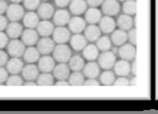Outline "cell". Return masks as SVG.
Instances as JSON below:
<instances>
[{"instance_id":"2","label":"cell","mask_w":158,"mask_h":114,"mask_svg":"<svg viewBox=\"0 0 158 114\" xmlns=\"http://www.w3.org/2000/svg\"><path fill=\"white\" fill-rule=\"evenodd\" d=\"M98 63L100 67L105 70H109L114 67L115 63H116V57H115L113 52H102V55L98 57Z\"/></svg>"},{"instance_id":"27","label":"cell","mask_w":158,"mask_h":114,"mask_svg":"<svg viewBox=\"0 0 158 114\" xmlns=\"http://www.w3.org/2000/svg\"><path fill=\"white\" fill-rule=\"evenodd\" d=\"M116 25L119 26L120 29L122 31H130L131 28H133L134 26V21H133V18L129 15H121L119 16V18L117 19V23Z\"/></svg>"},{"instance_id":"20","label":"cell","mask_w":158,"mask_h":114,"mask_svg":"<svg viewBox=\"0 0 158 114\" xmlns=\"http://www.w3.org/2000/svg\"><path fill=\"white\" fill-rule=\"evenodd\" d=\"M102 19V12L98 8H89L86 11V15H85V21L91 25H95V23L100 22Z\"/></svg>"},{"instance_id":"37","label":"cell","mask_w":158,"mask_h":114,"mask_svg":"<svg viewBox=\"0 0 158 114\" xmlns=\"http://www.w3.org/2000/svg\"><path fill=\"white\" fill-rule=\"evenodd\" d=\"M6 84H7V86H22L23 81L22 77H20L18 74H12V76L8 77Z\"/></svg>"},{"instance_id":"4","label":"cell","mask_w":158,"mask_h":114,"mask_svg":"<svg viewBox=\"0 0 158 114\" xmlns=\"http://www.w3.org/2000/svg\"><path fill=\"white\" fill-rule=\"evenodd\" d=\"M8 53L13 58H20L25 53V44L23 42L18 39H13L8 44Z\"/></svg>"},{"instance_id":"41","label":"cell","mask_w":158,"mask_h":114,"mask_svg":"<svg viewBox=\"0 0 158 114\" xmlns=\"http://www.w3.org/2000/svg\"><path fill=\"white\" fill-rule=\"evenodd\" d=\"M7 45H8L7 34H5L4 32L0 31V50H2L3 48H5Z\"/></svg>"},{"instance_id":"6","label":"cell","mask_w":158,"mask_h":114,"mask_svg":"<svg viewBox=\"0 0 158 114\" xmlns=\"http://www.w3.org/2000/svg\"><path fill=\"white\" fill-rule=\"evenodd\" d=\"M102 10L106 16H115L120 12V5L117 0H105L102 4Z\"/></svg>"},{"instance_id":"22","label":"cell","mask_w":158,"mask_h":114,"mask_svg":"<svg viewBox=\"0 0 158 114\" xmlns=\"http://www.w3.org/2000/svg\"><path fill=\"white\" fill-rule=\"evenodd\" d=\"M8 36L12 39H17L23 33V26L18 22H12L6 27Z\"/></svg>"},{"instance_id":"46","label":"cell","mask_w":158,"mask_h":114,"mask_svg":"<svg viewBox=\"0 0 158 114\" xmlns=\"http://www.w3.org/2000/svg\"><path fill=\"white\" fill-rule=\"evenodd\" d=\"M83 85L85 86H100V83L97 81L95 78H89L87 81H84V84Z\"/></svg>"},{"instance_id":"9","label":"cell","mask_w":158,"mask_h":114,"mask_svg":"<svg viewBox=\"0 0 158 114\" xmlns=\"http://www.w3.org/2000/svg\"><path fill=\"white\" fill-rule=\"evenodd\" d=\"M118 55L121 58V59H125V61H132L136 56V48L132 44H124L120 46L118 50Z\"/></svg>"},{"instance_id":"51","label":"cell","mask_w":158,"mask_h":114,"mask_svg":"<svg viewBox=\"0 0 158 114\" xmlns=\"http://www.w3.org/2000/svg\"><path fill=\"white\" fill-rule=\"evenodd\" d=\"M12 2L13 3H17V4H19V3H21L22 1H23V0H11Z\"/></svg>"},{"instance_id":"48","label":"cell","mask_w":158,"mask_h":114,"mask_svg":"<svg viewBox=\"0 0 158 114\" xmlns=\"http://www.w3.org/2000/svg\"><path fill=\"white\" fill-rule=\"evenodd\" d=\"M7 8H8V6L6 4V2L3 1V0H0V15L4 14L6 10H7Z\"/></svg>"},{"instance_id":"24","label":"cell","mask_w":158,"mask_h":114,"mask_svg":"<svg viewBox=\"0 0 158 114\" xmlns=\"http://www.w3.org/2000/svg\"><path fill=\"white\" fill-rule=\"evenodd\" d=\"M38 9V17H40L42 20H49L54 15V8L50 3H42L39 5Z\"/></svg>"},{"instance_id":"32","label":"cell","mask_w":158,"mask_h":114,"mask_svg":"<svg viewBox=\"0 0 158 114\" xmlns=\"http://www.w3.org/2000/svg\"><path fill=\"white\" fill-rule=\"evenodd\" d=\"M84 81V75L80 71H73V73L69 76V83L72 86H82Z\"/></svg>"},{"instance_id":"40","label":"cell","mask_w":158,"mask_h":114,"mask_svg":"<svg viewBox=\"0 0 158 114\" xmlns=\"http://www.w3.org/2000/svg\"><path fill=\"white\" fill-rule=\"evenodd\" d=\"M129 84H130V82H129L128 79H127V78H125L123 76H120V78H118L117 80L114 81L113 85L121 87V86H129Z\"/></svg>"},{"instance_id":"39","label":"cell","mask_w":158,"mask_h":114,"mask_svg":"<svg viewBox=\"0 0 158 114\" xmlns=\"http://www.w3.org/2000/svg\"><path fill=\"white\" fill-rule=\"evenodd\" d=\"M128 35V40H129V42H130V44H132V45H134L135 46L136 45V42H137V33H136V29L135 28H131L130 29V31H129V33L127 34Z\"/></svg>"},{"instance_id":"13","label":"cell","mask_w":158,"mask_h":114,"mask_svg":"<svg viewBox=\"0 0 158 114\" xmlns=\"http://www.w3.org/2000/svg\"><path fill=\"white\" fill-rule=\"evenodd\" d=\"M54 76L59 80H65L70 74V68L65 63H60L53 69Z\"/></svg>"},{"instance_id":"3","label":"cell","mask_w":158,"mask_h":114,"mask_svg":"<svg viewBox=\"0 0 158 114\" xmlns=\"http://www.w3.org/2000/svg\"><path fill=\"white\" fill-rule=\"evenodd\" d=\"M6 15H7V18L10 21L19 22L25 16V12H23V6L17 3H13L8 6L7 10H6Z\"/></svg>"},{"instance_id":"28","label":"cell","mask_w":158,"mask_h":114,"mask_svg":"<svg viewBox=\"0 0 158 114\" xmlns=\"http://www.w3.org/2000/svg\"><path fill=\"white\" fill-rule=\"evenodd\" d=\"M23 25L27 28H34L39 23V17L34 12H28L23 16Z\"/></svg>"},{"instance_id":"8","label":"cell","mask_w":158,"mask_h":114,"mask_svg":"<svg viewBox=\"0 0 158 114\" xmlns=\"http://www.w3.org/2000/svg\"><path fill=\"white\" fill-rule=\"evenodd\" d=\"M69 27L71 32H73L75 34H79L82 31H84V29L86 28V22H85V20L82 19L81 17L76 16L70 19L69 22Z\"/></svg>"},{"instance_id":"44","label":"cell","mask_w":158,"mask_h":114,"mask_svg":"<svg viewBox=\"0 0 158 114\" xmlns=\"http://www.w3.org/2000/svg\"><path fill=\"white\" fill-rule=\"evenodd\" d=\"M7 26H8L7 18H5L4 16L0 15V31H3L4 29H6Z\"/></svg>"},{"instance_id":"34","label":"cell","mask_w":158,"mask_h":114,"mask_svg":"<svg viewBox=\"0 0 158 114\" xmlns=\"http://www.w3.org/2000/svg\"><path fill=\"white\" fill-rule=\"evenodd\" d=\"M122 10L124 14L133 16L137 12V3L135 0H126L122 5Z\"/></svg>"},{"instance_id":"49","label":"cell","mask_w":158,"mask_h":114,"mask_svg":"<svg viewBox=\"0 0 158 114\" xmlns=\"http://www.w3.org/2000/svg\"><path fill=\"white\" fill-rule=\"evenodd\" d=\"M69 83L66 82L65 80H60L59 82L56 83V86H69Z\"/></svg>"},{"instance_id":"19","label":"cell","mask_w":158,"mask_h":114,"mask_svg":"<svg viewBox=\"0 0 158 114\" xmlns=\"http://www.w3.org/2000/svg\"><path fill=\"white\" fill-rule=\"evenodd\" d=\"M83 75L87 78H96L100 74V65L93 62H90L83 67Z\"/></svg>"},{"instance_id":"47","label":"cell","mask_w":158,"mask_h":114,"mask_svg":"<svg viewBox=\"0 0 158 114\" xmlns=\"http://www.w3.org/2000/svg\"><path fill=\"white\" fill-rule=\"evenodd\" d=\"M56 5L60 8H64L65 6H68L70 2V0H55Z\"/></svg>"},{"instance_id":"11","label":"cell","mask_w":158,"mask_h":114,"mask_svg":"<svg viewBox=\"0 0 158 114\" xmlns=\"http://www.w3.org/2000/svg\"><path fill=\"white\" fill-rule=\"evenodd\" d=\"M21 36L23 44L27 46H33L38 42V32L33 31L32 28H27L23 31Z\"/></svg>"},{"instance_id":"16","label":"cell","mask_w":158,"mask_h":114,"mask_svg":"<svg viewBox=\"0 0 158 114\" xmlns=\"http://www.w3.org/2000/svg\"><path fill=\"white\" fill-rule=\"evenodd\" d=\"M87 9V2L86 0H70L69 2V10L73 15L79 16Z\"/></svg>"},{"instance_id":"26","label":"cell","mask_w":158,"mask_h":114,"mask_svg":"<svg viewBox=\"0 0 158 114\" xmlns=\"http://www.w3.org/2000/svg\"><path fill=\"white\" fill-rule=\"evenodd\" d=\"M23 68V63L19 58H12L7 63V70L11 74L20 73Z\"/></svg>"},{"instance_id":"35","label":"cell","mask_w":158,"mask_h":114,"mask_svg":"<svg viewBox=\"0 0 158 114\" xmlns=\"http://www.w3.org/2000/svg\"><path fill=\"white\" fill-rule=\"evenodd\" d=\"M97 42V47H98L99 51L102 52H106L109 51L111 49V41L107 36H102L100 37L98 40L96 41Z\"/></svg>"},{"instance_id":"25","label":"cell","mask_w":158,"mask_h":114,"mask_svg":"<svg viewBox=\"0 0 158 114\" xmlns=\"http://www.w3.org/2000/svg\"><path fill=\"white\" fill-rule=\"evenodd\" d=\"M111 41L115 46H122L128 41V35L122 29L114 31L111 35Z\"/></svg>"},{"instance_id":"29","label":"cell","mask_w":158,"mask_h":114,"mask_svg":"<svg viewBox=\"0 0 158 114\" xmlns=\"http://www.w3.org/2000/svg\"><path fill=\"white\" fill-rule=\"evenodd\" d=\"M83 57L89 62H93L99 57V49L96 45L90 44L83 49Z\"/></svg>"},{"instance_id":"1","label":"cell","mask_w":158,"mask_h":114,"mask_svg":"<svg viewBox=\"0 0 158 114\" xmlns=\"http://www.w3.org/2000/svg\"><path fill=\"white\" fill-rule=\"evenodd\" d=\"M53 55L55 61L59 63H66L69 62L71 58V50L70 48L65 44H59L55 47L53 51Z\"/></svg>"},{"instance_id":"31","label":"cell","mask_w":158,"mask_h":114,"mask_svg":"<svg viewBox=\"0 0 158 114\" xmlns=\"http://www.w3.org/2000/svg\"><path fill=\"white\" fill-rule=\"evenodd\" d=\"M69 62V67L72 71H80V70L83 69L84 65H85L84 59L80 56L71 57Z\"/></svg>"},{"instance_id":"30","label":"cell","mask_w":158,"mask_h":114,"mask_svg":"<svg viewBox=\"0 0 158 114\" xmlns=\"http://www.w3.org/2000/svg\"><path fill=\"white\" fill-rule=\"evenodd\" d=\"M39 51L37 50V48L34 47H29L27 50H25V53H23V59L27 63H33L35 62H37L39 59Z\"/></svg>"},{"instance_id":"42","label":"cell","mask_w":158,"mask_h":114,"mask_svg":"<svg viewBox=\"0 0 158 114\" xmlns=\"http://www.w3.org/2000/svg\"><path fill=\"white\" fill-rule=\"evenodd\" d=\"M8 79V72L4 67H0V84L6 82Z\"/></svg>"},{"instance_id":"23","label":"cell","mask_w":158,"mask_h":114,"mask_svg":"<svg viewBox=\"0 0 158 114\" xmlns=\"http://www.w3.org/2000/svg\"><path fill=\"white\" fill-rule=\"evenodd\" d=\"M70 46L75 51H83L84 48L87 46V39L80 33L74 34L70 38Z\"/></svg>"},{"instance_id":"18","label":"cell","mask_w":158,"mask_h":114,"mask_svg":"<svg viewBox=\"0 0 158 114\" xmlns=\"http://www.w3.org/2000/svg\"><path fill=\"white\" fill-rule=\"evenodd\" d=\"M101 29L96 25H90L84 29V36L88 41L95 42L101 37Z\"/></svg>"},{"instance_id":"7","label":"cell","mask_w":158,"mask_h":114,"mask_svg":"<svg viewBox=\"0 0 158 114\" xmlns=\"http://www.w3.org/2000/svg\"><path fill=\"white\" fill-rule=\"evenodd\" d=\"M55 49V41L49 37H44L37 42V50L42 55H49Z\"/></svg>"},{"instance_id":"53","label":"cell","mask_w":158,"mask_h":114,"mask_svg":"<svg viewBox=\"0 0 158 114\" xmlns=\"http://www.w3.org/2000/svg\"><path fill=\"white\" fill-rule=\"evenodd\" d=\"M44 1H47V0H44Z\"/></svg>"},{"instance_id":"5","label":"cell","mask_w":158,"mask_h":114,"mask_svg":"<svg viewBox=\"0 0 158 114\" xmlns=\"http://www.w3.org/2000/svg\"><path fill=\"white\" fill-rule=\"evenodd\" d=\"M70 39V31L64 26H58L53 31V40L58 44H64Z\"/></svg>"},{"instance_id":"12","label":"cell","mask_w":158,"mask_h":114,"mask_svg":"<svg viewBox=\"0 0 158 114\" xmlns=\"http://www.w3.org/2000/svg\"><path fill=\"white\" fill-rule=\"evenodd\" d=\"M70 21V15L69 12L64 9H60L58 10L54 16V22L55 25L58 26H64L69 25Z\"/></svg>"},{"instance_id":"17","label":"cell","mask_w":158,"mask_h":114,"mask_svg":"<svg viewBox=\"0 0 158 114\" xmlns=\"http://www.w3.org/2000/svg\"><path fill=\"white\" fill-rule=\"evenodd\" d=\"M22 72H23V78H25L27 81H33L35 79H37L39 70L35 64L30 63V64L26 65V67L23 68Z\"/></svg>"},{"instance_id":"45","label":"cell","mask_w":158,"mask_h":114,"mask_svg":"<svg viewBox=\"0 0 158 114\" xmlns=\"http://www.w3.org/2000/svg\"><path fill=\"white\" fill-rule=\"evenodd\" d=\"M87 4H89L91 7H94V8H97L101 6L104 2V0H86Z\"/></svg>"},{"instance_id":"10","label":"cell","mask_w":158,"mask_h":114,"mask_svg":"<svg viewBox=\"0 0 158 114\" xmlns=\"http://www.w3.org/2000/svg\"><path fill=\"white\" fill-rule=\"evenodd\" d=\"M115 26H116V22L110 16H105L102 17L100 21V29L102 32L106 34L111 33L115 31Z\"/></svg>"},{"instance_id":"21","label":"cell","mask_w":158,"mask_h":114,"mask_svg":"<svg viewBox=\"0 0 158 114\" xmlns=\"http://www.w3.org/2000/svg\"><path fill=\"white\" fill-rule=\"evenodd\" d=\"M36 27H37V32L43 37L50 36L51 34H53L54 31V25L47 20L40 22Z\"/></svg>"},{"instance_id":"33","label":"cell","mask_w":158,"mask_h":114,"mask_svg":"<svg viewBox=\"0 0 158 114\" xmlns=\"http://www.w3.org/2000/svg\"><path fill=\"white\" fill-rule=\"evenodd\" d=\"M100 81L105 86H111L115 81V74L110 70H106L101 74Z\"/></svg>"},{"instance_id":"15","label":"cell","mask_w":158,"mask_h":114,"mask_svg":"<svg viewBox=\"0 0 158 114\" xmlns=\"http://www.w3.org/2000/svg\"><path fill=\"white\" fill-rule=\"evenodd\" d=\"M55 68V59L45 55L39 59L38 63V69L42 72H51Z\"/></svg>"},{"instance_id":"14","label":"cell","mask_w":158,"mask_h":114,"mask_svg":"<svg viewBox=\"0 0 158 114\" xmlns=\"http://www.w3.org/2000/svg\"><path fill=\"white\" fill-rule=\"evenodd\" d=\"M113 67L115 74L118 76L126 77L129 75L131 71V65L128 63V61H125V59H120V61L116 62Z\"/></svg>"},{"instance_id":"38","label":"cell","mask_w":158,"mask_h":114,"mask_svg":"<svg viewBox=\"0 0 158 114\" xmlns=\"http://www.w3.org/2000/svg\"><path fill=\"white\" fill-rule=\"evenodd\" d=\"M39 4L40 0H23V5L29 11L36 10L39 7Z\"/></svg>"},{"instance_id":"36","label":"cell","mask_w":158,"mask_h":114,"mask_svg":"<svg viewBox=\"0 0 158 114\" xmlns=\"http://www.w3.org/2000/svg\"><path fill=\"white\" fill-rule=\"evenodd\" d=\"M54 84V78L50 72H43L37 77V85L39 86H52Z\"/></svg>"},{"instance_id":"52","label":"cell","mask_w":158,"mask_h":114,"mask_svg":"<svg viewBox=\"0 0 158 114\" xmlns=\"http://www.w3.org/2000/svg\"><path fill=\"white\" fill-rule=\"evenodd\" d=\"M117 1H120V2H124V1H126V0H117Z\"/></svg>"},{"instance_id":"43","label":"cell","mask_w":158,"mask_h":114,"mask_svg":"<svg viewBox=\"0 0 158 114\" xmlns=\"http://www.w3.org/2000/svg\"><path fill=\"white\" fill-rule=\"evenodd\" d=\"M8 62V55L4 51L0 50V67L5 65Z\"/></svg>"},{"instance_id":"50","label":"cell","mask_w":158,"mask_h":114,"mask_svg":"<svg viewBox=\"0 0 158 114\" xmlns=\"http://www.w3.org/2000/svg\"><path fill=\"white\" fill-rule=\"evenodd\" d=\"M37 83H34L33 81H27V83H25V86H36Z\"/></svg>"}]
</instances>
